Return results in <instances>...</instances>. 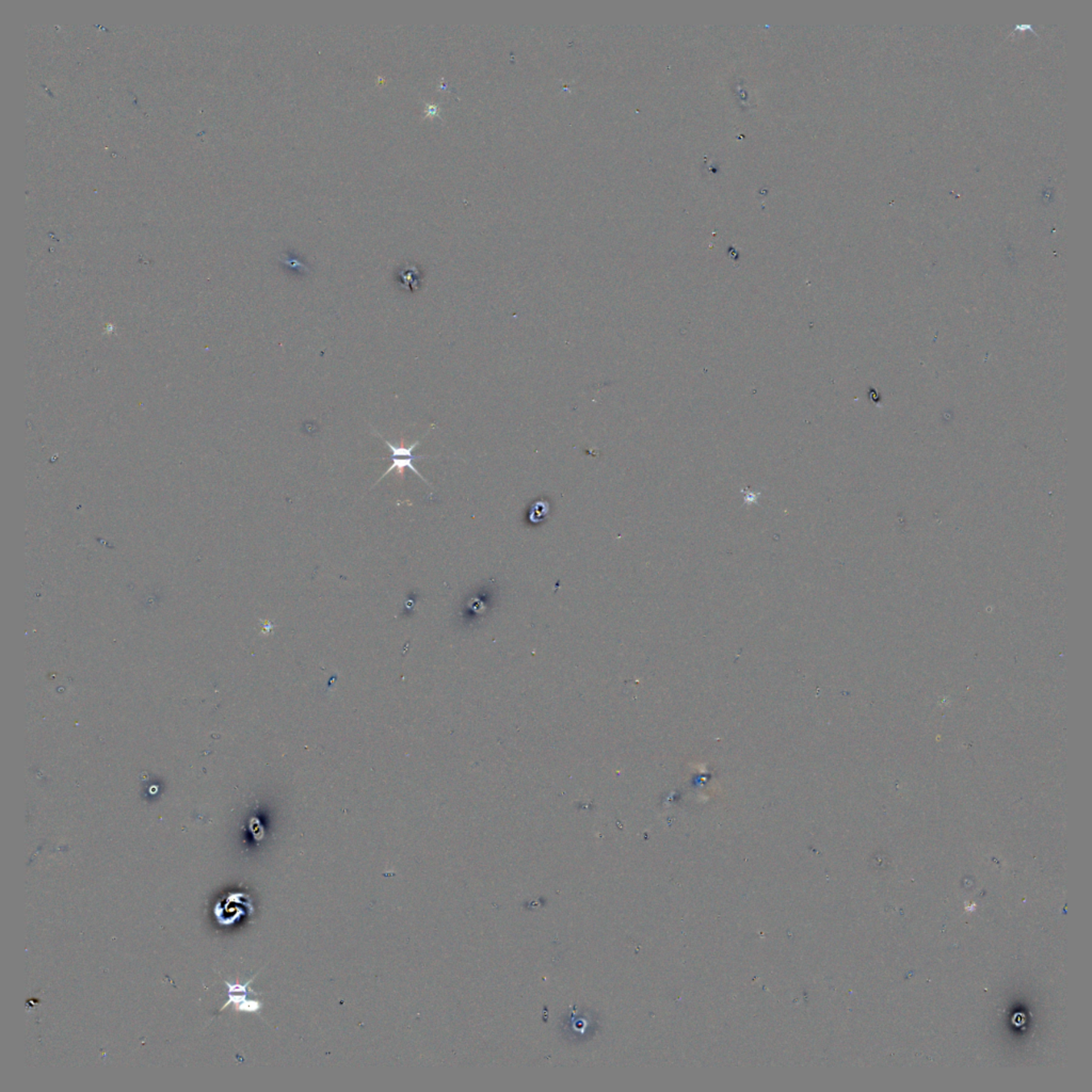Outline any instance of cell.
<instances>
[{"label":"cell","instance_id":"cell-2","mask_svg":"<svg viewBox=\"0 0 1092 1092\" xmlns=\"http://www.w3.org/2000/svg\"><path fill=\"white\" fill-rule=\"evenodd\" d=\"M251 900L246 894H230L224 902L217 903L215 908V915L220 925L230 926L236 923L238 919L247 915V911H253V907L241 906L249 905Z\"/></svg>","mask_w":1092,"mask_h":1092},{"label":"cell","instance_id":"cell-1","mask_svg":"<svg viewBox=\"0 0 1092 1092\" xmlns=\"http://www.w3.org/2000/svg\"><path fill=\"white\" fill-rule=\"evenodd\" d=\"M257 975L258 973L254 977L251 978L249 982H247L246 984H231V982H224L227 987V1002H225L219 1012L224 1011V1009L230 1005H233L234 1008L238 1011L249 1012V1014H256V1012L260 1011V1009L263 1008V1002L257 1001V999L248 998V996L251 994L258 995V994H256V992L250 990L249 989L251 982L256 979Z\"/></svg>","mask_w":1092,"mask_h":1092},{"label":"cell","instance_id":"cell-3","mask_svg":"<svg viewBox=\"0 0 1092 1092\" xmlns=\"http://www.w3.org/2000/svg\"><path fill=\"white\" fill-rule=\"evenodd\" d=\"M383 441H385L387 448H389L390 449V452H392V456H390V459H392V465H390V468L387 469V471L385 473V474H383L382 477L380 478L378 481H377V483L380 482V481L385 478L386 475H389L390 473L395 471V469H397V471L398 472H402L403 469H411L413 473H415V474L418 475L419 477L422 479L423 481H425L427 485H429L428 481H427L426 479L423 478L422 475H420V473L418 471V469H416L415 466L413 465V461H415V460L416 459L430 458V456L413 455V452H415V449L418 448V446L420 444L419 441L413 443V444L410 445L409 448H406V446L403 445L402 446L393 445L392 443H390L389 441H387V440L385 439H383Z\"/></svg>","mask_w":1092,"mask_h":1092}]
</instances>
